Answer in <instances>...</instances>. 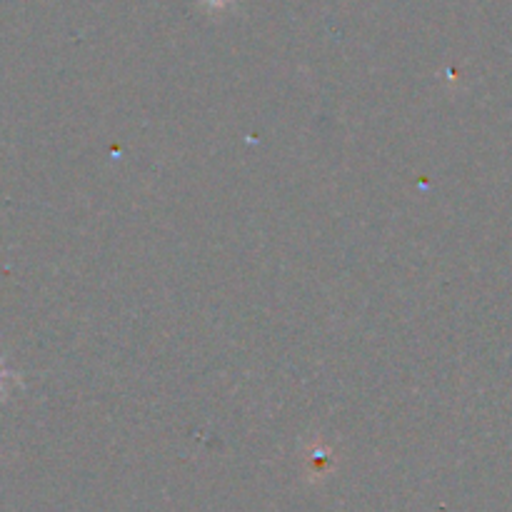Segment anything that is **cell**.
<instances>
[{
  "instance_id": "obj_1",
  "label": "cell",
  "mask_w": 512,
  "mask_h": 512,
  "mask_svg": "<svg viewBox=\"0 0 512 512\" xmlns=\"http://www.w3.org/2000/svg\"><path fill=\"white\" fill-rule=\"evenodd\" d=\"M15 385H18V375L0 360V400L8 398V395L13 393Z\"/></svg>"
},
{
  "instance_id": "obj_2",
  "label": "cell",
  "mask_w": 512,
  "mask_h": 512,
  "mask_svg": "<svg viewBox=\"0 0 512 512\" xmlns=\"http://www.w3.org/2000/svg\"><path fill=\"white\" fill-rule=\"evenodd\" d=\"M313 448L315 450H313V455L308 458V463L315 468V475H320V468H325V465L333 463V460H330L333 455H330V450H325L323 445H313Z\"/></svg>"
}]
</instances>
